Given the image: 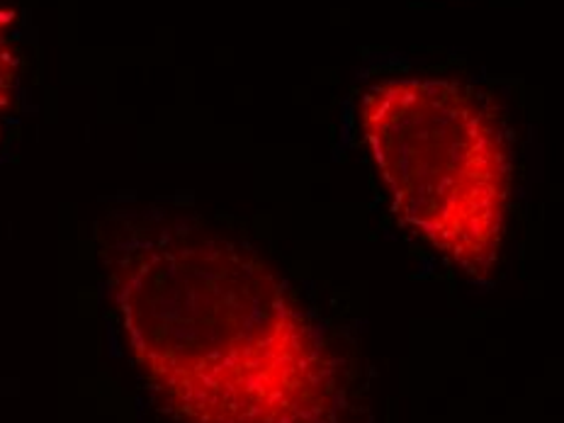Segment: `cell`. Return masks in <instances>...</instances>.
Masks as SVG:
<instances>
[{"label": "cell", "mask_w": 564, "mask_h": 423, "mask_svg": "<svg viewBox=\"0 0 564 423\" xmlns=\"http://www.w3.org/2000/svg\"><path fill=\"white\" fill-rule=\"evenodd\" d=\"M98 243L127 352L175 423H348L324 328L249 246L171 209L112 215Z\"/></svg>", "instance_id": "6da1fadb"}, {"label": "cell", "mask_w": 564, "mask_h": 423, "mask_svg": "<svg viewBox=\"0 0 564 423\" xmlns=\"http://www.w3.org/2000/svg\"><path fill=\"white\" fill-rule=\"evenodd\" d=\"M358 127L394 217L489 278L511 203V147L489 105L445 78H384L362 93Z\"/></svg>", "instance_id": "7a4b0ae2"}, {"label": "cell", "mask_w": 564, "mask_h": 423, "mask_svg": "<svg viewBox=\"0 0 564 423\" xmlns=\"http://www.w3.org/2000/svg\"><path fill=\"white\" fill-rule=\"evenodd\" d=\"M20 68L18 13L10 6L0 3V115H6L15 100Z\"/></svg>", "instance_id": "3957f363"}]
</instances>
